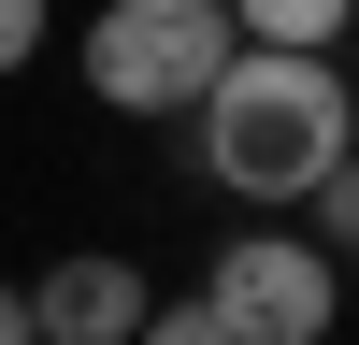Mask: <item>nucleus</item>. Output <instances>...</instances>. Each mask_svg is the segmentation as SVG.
Returning <instances> with one entry per match:
<instances>
[{
    "instance_id": "1",
    "label": "nucleus",
    "mask_w": 359,
    "mask_h": 345,
    "mask_svg": "<svg viewBox=\"0 0 359 345\" xmlns=\"http://www.w3.org/2000/svg\"><path fill=\"white\" fill-rule=\"evenodd\" d=\"M201 172H216L230 201H316L345 172V144H359V86L331 72V58H259V43H230V72L201 86Z\"/></svg>"
},
{
    "instance_id": "2",
    "label": "nucleus",
    "mask_w": 359,
    "mask_h": 345,
    "mask_svg": "<svg viewBox=\"0 0 359 345\" xmlns=\"http://www.w3.org/2000/svg\"><path fill=\"white\" fill-rule=\"evenodd\" d=\"M230 72V0H101L86 15V101L101 115H201Z\"/></svg>"
},
{
    "instance_id": "3",
    "label": "nucleus",
    "mask_w": 359,
    "mask_h": 345,
    "mask_svg": "<svg viewBox=\"0 0 359 345\" xmlns=\"http://www.w3.org/2000/svg\"><path fill=\"white\" fill-rule=\"evenodd\" d=\"M187 302L216 316L230 345H331V316H345V259H316L302 230L259 216V230H230V245H216V273H201Z\"/></svg>"
},
{
    "instance_id": "4",
    "label": "nucleus",
    "mask_w": 359,
    "mask_h": 345,
    "mask_svg": "<svg viewBox=\"0 0 359 345\" xmlns=\"http://www.w3.org/2000/svg\"><path fill=\"white\" fill-rule=\"evenodd\" d=\"M144 259H115V245H72V259H43V288H29V345H130L144 331Z\"/></svg>"
},
{
    "instance_id": "5",
    "label": "nucleus",
    "mask_w": 359,
    "mask_h": 345,
    "mask_svg": "<svg viewBox=\"0 0 359 345\" xmlns=\"http://www.w3.org/2000/svg\"><path fill=\"white\" fill-rule=\"evenodd\" d=\"M345 15H359V0H230V43H259V58H331Z\"/></svg>"
},
{
    "instance_id": "6",
    "label": "nucleus",
    "mask_w": 359,
    "mask_h": 345,
    "mask_svg": "<svg viewBox=\"0 0 359 345\" xmlns=\"http://www.w3.org/2000/svg\"><path fill=\"white\" fill-rule=\"evenodd\" d=\"M130 345H230V331H216L201 302H144V331H130Z\"/></svg>"
},
{
    "instance_id": "7",
    "label": "nucleus",
    "mask_w": 359,
    "mask_h": 345,
    "mask_svg": "<svg viewBox=\"0 0 359 345\" xmlns=\"http://www.w3.org/2000/svg\"><path fill=\"white\" fill-rule=\"evenodd\" d=\"M43 58V0H0V72H29Z\"/></svg>"
},
{
    "instance_id": "8",
    "label": "nucleus",
    "mask_w": 359,
    "mask_h": 345,
    "mask_svg": "<svg viewBox=\"0 0 359 345\" xmlns=\"http://www.w3.org/2000/svg\"><path fill=\"white\" fill-rule=\"evenodd\" d=\"M0 345H29V288H0Z\"/></svg>"
}]
</instances>
